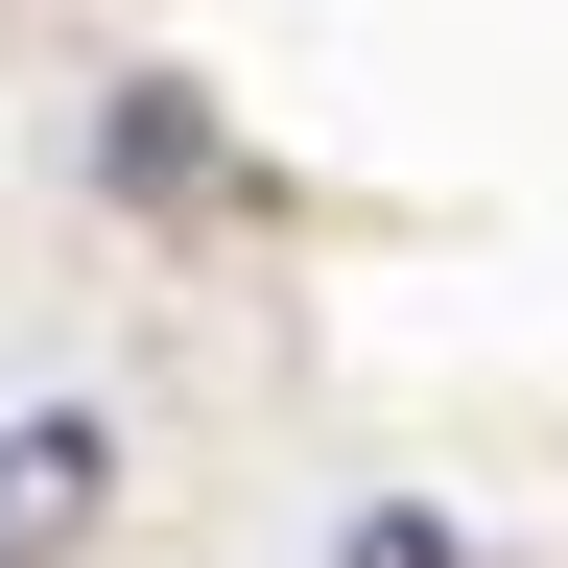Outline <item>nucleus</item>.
Listing matches in <instances>:
<instances>
[{"label":"nucleus","instance_id":"1","mask_svg":"<svg viewBox=\"0 0 568 568\" xmlns=\"http://www.w3.org/2000/svg\"><path fill=\"white\" fill-rule=\"evenodd\" d=\"M95 497H119V426H95V403L0 426V568H71V545H95Z\"/></svg>","mask_w":568,"mask_h":568}]
</instances>
